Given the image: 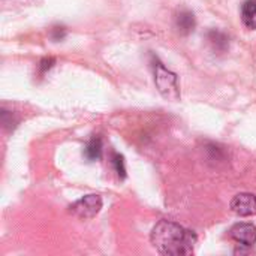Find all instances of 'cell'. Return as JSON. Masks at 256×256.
<instances>
[{
  "label": "cell",
  "instance_id": "3",
  "mask_svg": "<svg viewBox=\"0 0 256 256\" xmlns=\"http://www.w3.org/2000/svg\"><path fill=\"white\" fill-rule=\"evenodd\" d=\"M102 208V198L99 195H86L69 206V212L82 220L93 219Z\"/></svg>",
  "mask_w": 256,
  "mask_h": 256
},
{
  "label": "cell",
  "instance_id": "9",
  "mask_svg": "<svg viewBox=\"0 0 256 256\" xmlns=\"http://www.w3.org/2000/svg\"><path fill=\"white\" fill-rule=\"evenodd\" d=\"M207 38H208V42L212 44L214 51H225L228 48V45H230L228 36L225 33L219 32V30H210Z\"/></svg>",
  "mask_w": 256,
  "mask_h": 256
},
{
  "label": "cell",
  "instance_id": "8",
  "mask_svg": "<svg viewBox=\"0 0 256 256\" xmlns=\"http://www.w3.org/2000/svg\"><path fill=\"white\" fill-rule=\"evenodd\" d=\"M84 156L90 162L100 159V156H102V140H100V136H92V140L84 147Z\"/></svg>",
  "mask_w": 256,
  "mask_h": 256
},
{
  "label": "cell",
  "instance_id": "10",
  "mask_svg": "<svg viewBox=\"0 0 256 256\" xmlns=\"http://www.w3.org/2000/svg\"><path fill=\"white\" fill-rule=\"evenodd\" d=\"M111 162H112V166L118 176V178L124 180L126 178V166H124V158L120 154V153H116L112 152L111 153Z\"/></svg>",
  "mask_w": 256,
  "mask_h": 256
},
{
  "label": "cell",
  "instance_id": "11",
  "mask_svg": "<svg viewBox=\"0 0 256 256\" xmlns=\"http://www.w3.org/2000/svg\"><path fill=\"white\" fill-rule=\"evenodd\" d=\"M54 64H56V58H54V57H44V58L39 62V66H38L39 74H40V75L46 74Z\"/></svg>",
  "mask_w": 256,
  "mask_h": 256
},
{
  "label": "cell",
  "instance_id": "2",
  "mask_svg": "<svg viewBox=\"0 0 256 256\" xmlns=\"http://www.w3.org/2000/svg\"><path fill=\"white\" fill-rule=\"evenodd\" d=\"M152 66L154 70V84L159 90V93L166 100H178L180 99V88L177 82V75L165 68V64L156 57L152 56Z\"/></svg>",
  "mask_w": 256,
  "mask_h": 256
},
{
  "label": "cell",
  "instance_id": "7",
  "mask_svg": "<svg viewBox=\"0 0 256 256\" xmlns=\"http://www.w3.org/2000/svg\"><path fill=\"white\" fill-rule=\"evenodd\" d=\"M242 21L246 28L256 30V0H246L242 4Z\"/></svg>",
  "mask_w": 256,
  "mask_h": 256
},
{
  "label": "cell",
  "instance_id": "12",
  "mask_svg": "<svg viewBox=\"0 0 256 256\" xmlns=\"http://www.w3.org/2000/svg\"><path fill=\"white\" fill-rule=\"evenodd\" d=\"M2 123L6 129H12L15 126V118L12 116V112H8L6 110H2Z\"/></svg>",
  "mask_w": 256,
  "mask_h": 256
},
{
  "label": "cell",
  "instance_id": "13",
  "mask_svg": "<svg viewBox=\"0 0 256 256\" xmlns=\"http://www.w3.org/2000/svg\"><path fill=\"white\" fill-rule=\"evenodd\" d=\"M64 36H66V28L64 27H52L51 28V38H52V40H56V42H58V40H62V39H64Z\"/></svg>",
  "mask_w": 256,
  "mask_h": 256
},
{
  "label": "cell",
  "instance_id": "4",
  "mask_svg": "<svg viewBox=\"0 0 256 256\" xmlns=\"http://www.w3.org/2000/svg\"><path fill=\"white\" fill-rule=\"evenodd\" d=\"M230 237L242 248H252L256 243V226L252 224H236L230 230Z\"/></svg>",
  "mask_w": 256,
  "mask_h": 256
},
{
  "label": "cell",
  "instance_id": "1",
  "mask_svg": "<svg viewBox=\"0 0 256 256\" xmlns=\"http://www.w3.org/2000/svg\"><path fill=\"white\" fill-rule=\"evenodd\" d=\"M150 242L162 255L182 256L194 254L198 237L194 231L176 222L160 220L152 230Z\"/></svg>",
  "mask_w": 256,
  "mask_h": 256
},
{
  "label": "cell",
  "instance_id": "5",
  "mask_svg": "<svg viewBox=\"0 0 256 256\" xmlns=\"http://www.w3.org/2000/svg\"><path fill=\"white\" fill-rule=\"evenodd\" d=\"M231 210L242 216L249 218L256 214V195L254 194H238L231 201Z\"/></svg>",
  "mask_w": 256,
  "mask_h": 256
},
{
  "label": "cell",
  "instance_id": "6",
  "mask_svg": "<svg viewBox=\"0 0 256 256\" xmlns=\"http://www.w3.org/2000/svg\"><path fill=\"white\" fill-rule=\"evenodd\" d=\"M196 27L195 15L190 10H182L176 15V28L180 34H190Z\"/></svg>",
  "mask_w": 256,
  "mask_h": 256
}]
</instances>
